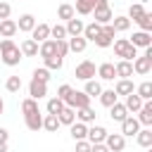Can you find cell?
I'll return each mask as SVG.
<instances>
[{"mask_svg": "<svg viewBox=\"0 0 152 152\" xmlns=\"http://www.w3.org/2000/svg\"><path fill=\"white\" fill-rule=\"evenodd\" d=\"M69 90H71V86H66V83H64V86H59V88H57V97H59V100H64V97L69 95Z\"/></svg>", "mask_w": 152, "mask_h": 152, "instance_id": "obj_50", "label": "cell"}, {"mask_svg": "<svg viewBox=\"0 0 152 152\" xmlns=\"http://www.w3.org/2000/svg\"><path fill=\"white\" fill-rule=\"evenodd\" d=\"M64 109V100H59V97H52L50 102H48V114H59Z\"/></svg>", "mask_w": 152, "mask_h": 152, "instance_id": "obj_41", "label": "cell"}, {"mask_svg": "<svg viewBox=\"0 0 152 152\" xmlns=\"http://www.w3.org/2000/svg\"><path fill=\"white\" fill-rule=\"evenodd\" d=\"M128 40H131L133 48H147V45H152V36H150L147 31H135Z\"/></svg>", "mask_w": 152, "mask_h": 152, "instance_id": "obj_9", "label": "cell"}, {"mask_svg": "<svg viewBox=\"0 0 152 152\" xmlns=\"http://www.w3.org/2000/svg\"><path fill=\"white\" fill-rule=\"evenodd\" d=\"M76 152H90V142L88 140H76Z\"/></svg>", "mask_w": 152, "mask_h": 152, "instance_id": "obj_49", "label": "cell"}, {"mask_svg": "<svg viewBox=\"0 0 152 152\" xmlns=\"http://www.w3.org/2000/svg\"><path fill=\"white\" fill-rule=\"evenodd\" d=\"M147 152H152V147H147Z\"/></svg>", "mask_w": 152, "mask_h": 152, "instance_id": "obj_56", "label": "cell"}, {"mask_svg": "<svg viewBox=\"0 0 152 152\" xmlns=\"http://www.w3.org/2000/svg\"><path fill=\"white\" fill-rule=\"evenodd\" d=\"M140 131V121L135 116H126L121 121V135H135Z\"/></svg>", "mask_w": 152, "mask_h": 152, "instance_id": "obj_11", "label": "cell"}, {"mask_svg": "<svg viewBox=\"0 0 152 152\" xmlns=\"http://www.w3.org/2000/svg\"><path fill=\"white\" fill-rule=\"evenodd\" d=\"M83 93H86L88 97H97V95L102 93V86H100L97 81H93V78H90V81H86V90H83Z\"/></svg>", "mask_w": 152, "mask_h": 152, "instance_id": "obj_35", "label": "cell"}, {"mask_svg": "<svg viewBox=\"0 0 152 152\" xmlns=\"http://www.w3.org/2000/svg\"><path fill=\"white\" fill-rule=\"evenodd\" d=\"M50 38H52V40H64V38H66V28H64L62 24L50 26Z\"/></svg>", "mask_w": 152, "mask_h": 152, "instance_id": "obj_37", "label": "cell"}, {"mask_svg": "<svg viewBox=\"0 0 152 152\" xmlns=\"http://www.w3.org/2000/svg\"><path fill=\"white\" fill-rule=\"evenodd\" d=\"M83 26H86V24H83L81 19H76V14H74L71 19H66V26H64V28H66V36H81V33H83Z\"/></svg>", "mask_w": 152, "mask_h": 152, "instance_id": "obj_13", "label": "cell"}, {"mask_svg": "<svg viewBox=\"0 0 152 152\" xmlns=\"http://www.w3.org/2000/svg\"><path fill=\"white\" fill-rule=\"evenodd\" d=\"M109 116H112L114 121H124V119L128 116V109H126L121 102H114V104L109 107Z\"/></svg>", "mask_w": 152, "mask_h": 152, "instance_id": "obj_24", "label": "cell"}, {"mask_svg": "<svg viewBox=\"0 0 152 152\" xmlns=\"http://www.w3.org/2000/svg\"><path fill=\"white\" fill-rule=\"evenodd\" d=\"M28 95L33 97V100H40V97H45L48 95V83H43V81H31L28 83Z\"/></svg>", "mask_w": 152, "mask_h": 152, "instance_id": "obj_10", "label": "cell"}, {"mask_svg": "<svg viewBox=\"0 0 152 152\" xmlns=\"http://www.w3.org/2000/svg\"><path fill=\"white\" fill-rule=\"evenodd\" d=\"M86 43L88 40L83 36H71L69 38V52H83L86 50Z\"/></svg>", "mask_w": 152, "mask_h": 152, "instance_id": "obj_26", "label": "cell"}, {"mask_svg": "<svg viewBox=\"0 0 152 152\" xmlns=\"http://www.w3.org/2000/svg\"><path fill=\"white\" fill-rule=\"evenodd\" d=\"M138 121H140L142 126H152V102H150V100H145L142 107L138 109Z\"/></svg>", "mask_w": 152, "mask_h": 152, "instance_id": "obj_12", "label": "cell"}, {"mask_svg": "<svg viewBox=\"0 0 152 152\" xmlns=\"http://www.w3.org/2000/svg\"><path fill=\"white\" fill-rule=\"evenodd\" d=\"M102 31V24H97V21H93V24H88V26H83V38L86 40H93L97 33Z\"/></svg>", "mask_w": 152, "mask_h": 152, "instance_id": "obj_31", "label": "cell"}, {"mask_svg": "<svg viewBox=\"0 0 152 152\" xmlns=\"http://www.w3.org/2000/svg\"><path fill=\"white\" fill-rule=\"evenodd\" d=\"M95 5H109L107 0H95Z\"/></svg>", "mask_w": 152, "mask_h": 152, "instance_id": "obj_54", "label": "cell"}, {"mask_svg": "<svg viewBox=\"0 0 152 152\" xmlns=\"http://www.w3.org/2000/svg\"><path fill=\"white\" fill-rule=\"evenodd\" d=\"M43 62H45V69H62V64H64V57H59V55H52V57H45Z\"/></svg>", "mask_w": 152, "mask_h": 152, "instance_id": "obj_38", "label": "cell"}, {"mask_svg": "<svg viewBox=\"0 0 152 152\" xmlns=\"http://www.w3.org/2000/svg\"><path fill=\"white\" fill-rule=\"evenodd\" d=\"M38 52H40V57H43V59H45V57L57 55V40H52V38L43 40V43H40V48H38Z\"/></svg>", "mask_w": 152, "mask_h": 152, "instance_id": "obj_17", "label": "cell"}, {"mask_svg": "<svg viewBox=\"0 0 152 152\" xmlns=\"http://www.w3.org/2000/svg\"><path fill=\"white\" fill-rule=\"evenodd\" d=\"M2 109H5V102H2V100H0V114H2Z\"/></svg>", "mask_w": 152, "mask_h": 152, "instance_id": "obj_55", "label": "cell"}, {"mask_svg": "<svg viewBox=\"0 0 152 152\" xmlns=\"http://www.w3.org/2000/svg\"><path fill=\"white\" fill-rule=\"evenodd\" d=\"M97 76H100L102 81H114V76H116V69H114V64H112V62H104V64H100V66H97Z\"/></svg>", "mask_w": 152, "mask_h": 152, "instance_id": "obj_18", "label": "cell"}, {"mask_svg": "<svg viewBox=\"0 0 152 152\" xmlns=\"http://www.w3.org/2000/svg\"><path fill=\"white\" fill-rule=\"evenodd\" d=\"M17 33V21L12 19H0V36L2 38H12Z\"/></svg>", "mask_w": 152, "mask_h": 152, "instance_id": "obj_23", "label": "cell"}, {"mask_svg": "<svg viewBox=\"0 0 152 152\" xmlns=\"http://www.w3.org/2000/svg\"><path fill=\"white\" fill-rule=\"evenodd\" d=\"M21 112H24V114H31V112H38V100H33V97H28V100H24V102H21Z\"/></svg>", "mask_w": 152, "mask_h": 152, "instance_id": "obj_45", "label": "cell"}, {"mask_svg": "<svg viewBox=\"0 0 152 152\" xmlns=\"http://www.w3.org/2000/svg\"><path fill=\"white\" fill-rule=\"evenodd\" d=\"M10 12H12L10 2H0V19H10Z\"/></svg>", "mask_w": 152, "mask_h": 152, "instance_id": "obj_48", "label": "cell"}, {"mask_svg": "<svg viewBox=\"0 0 152 152\" xmlns=\"http://www.w3.org/2000/svg\"><path fill=\"white\" fill-rule=\"evenodd\" d=\"M114 69H116V76H121V78L133 76V62H128V59H121L119 64H114Z\"/></svg>", "mask_w": 152, "mask_h": 152, "instance_id": "obj_20", "label": "cell"}, {"mask_svg": "<svg viewBox=\"0 0 152 152\" xmlns=\"http://www.w3.org/2000/svg\"><path fill=\"white\" fill-rule=\"evenodd\" d=\"M145 14V7L140 5V2H135V5H131V10H128V19H133V21H138L140 17Z\"/></svg>", "mask_w": 152, "mask_h": 152, "instance_id": "obj_43", "label": "cell"}, {"mask_svg": "<svg viewBox=\"0 0 152 152\" xmlns=\"http://www.w3.org/2000/svg\"><path fill=\"white\" fill-rule=\"evenodd\" d=\"M135 135H138V145H140V147H152V131H150V128H142V131H138Z\"/></svg>", "mask_w": 152, "mask_h": 152, "instance_id": "obj_33", "label": "cell"}, {"mask_svg": "<svg viewBox=\"0 0 152 152\" xmlns=\"http://www.w3.org/2000/svg\"><path fill=\"white\" fill-rule=\"evenodd\" d=\"M0 57H2V62H5L7 66H17L19 59H21V50H19V45H17L12 38H5V40L0 43Z\"/></svg>", "mask_w": 152, "mask_h": 152, "instance_id": "obj_1", "label": "cell"}, {"mask_svg": "<svg viewBox=\"0 0 152 152\" xmlns=\"http://www.w3.org/2000/svg\"><path fill=\"white\" fill-rule=\"evenodd\" d=\"M104 145H107L109 152H121L126 147V135H121V133H107Z\"/></svg>", "mask_w": 152, "mask_h": 152, "instance_id": "obj_5", "label": "cell"}, {"mask_svg": "<svg viewBox=\"0 0 152 152\" xmlns=\"http://www.w3.org/2000/svg\"><path fill=\"white\" fill-rule=\"evenodd\" d=\"M93 14H95V21H97V24H109L112 17H114L109 5H95V7H93Z\"/></svg>", "mask_w": 152, "mask_h": 152, "instance_id": "obj_8", "label": "cell"}, {"mask_svg": "<svg viewBox=\"0 0 152 152\" xmlns=\"http://www.w3.org/2000/svg\"><path fill=\"white\" fill-rule=\"evenodd\" d=\"M43 128L50 131V133H55V131L59 128V119H57V114H48V116H43Z\"/></svg>", "mask_w": 152, "mask_h": 152, "instance_id": "obj_32", "label": "cell"}, {"mask_svg": "<svg viewBox=\"0 0 152 152\" xmlns=\"http://www.w3.org/2000/svg\"><path fill=\"white\" fill-rule=\"evenodd\" d=\"M57 55H59V57L69 55V43H66V40H57Z\"/></svg>", "mask_w": 152, "mask_h": 152, "instance_id": "obj_47", "label": "cell"}, {"mask_svg": "<svg viewBox=\"0 0 152 152\" xmlns=\"http://www.w3.org/2000/svg\"><path fill=\"white\" fill-rule=\"evenodd\" d=\"M21 55H26V57H33V55H38V43L33 40V38H26L24 43H21Z\"/></svg>", "mask_w": 152, "mask_h": 152, "instance_id": "obj_27", "label": "cell"}, {"mask_svg": "<svg viewBox=\"0 0 152 152\" xmlns=\"http://www.w3.org/2000/svg\"><path fill=\"white\" fill-rule=\"evenodd\" d=\"M114 52H116V57L128 59V62H133V59L138 57V48H133L128 38H119V40L114 43Z\"/></svg>", "mask_w": 152, "mask_h": 152, "instance_id": "obj_2", "label": "cell"}, {"mask_svg": "<svg viewBox=\"0 0 152 152\" xmlns=\"http://www.w3.org/2000/svg\"><path fill=\"white\" fill-rule=\"evenodd\" d=\"M64 104L66 107H71V109H81V107H88L90 104V97L83 93V90H69V95L64 97Z\"/></svg>", "mask_w": 152, "mask_h": 152, "instance_id": "obj_3", "label": "cell"}, {"mask_svg": "<svg viewBox=\"0 0 152 152\" xmlns=\"http://www.w3.org/2000/svg\"><path fill=\"white\" fill-rule=\"evenodd\" d=\"M33 26H36L33 14H21V17H19V21H17V31H24V33H31V31H33Z\"/></svg>", "mask_w": 152, "mask_h": 152, "instance_id": "obj_16", "label": "cell"}, {"mask_svg": "<svg viewBox=\"0 0 152 152\" xmlns=\"http://www.w3.org/2000/svg\"><path fill=\"white\" fill-rule=\"evenodd\" d=\"M133 90H135V86H133L131 78H121V81L116 83V88H114L116 95H128V93H133Z\"/></svg>", "mask_w": 152, "mask_h": 152, "instance_id": "obj_28", "label": "cell"}, {"mask_svg": "<svg viewBox=\"0 0 152 152\" xmlns=\"http://www.w3.org/2000/svg\"><path fill=\"white\" fill-rule=\"evenodd\" d=\"M109 24L114 26V31H128L131 28V19L128 17H112Z\"/></svg>", "mask_w": 152, "mask_h": 152, "instance_id": "obj_30", "label": "cell"}, {"mask_svg": "<svg viewBox=\"0 0 152 152\" xmlns=\"http://www.w3.org/2000/svg\"><path fill=\"white\" fill-rule=\"evenodd\" d=\"M133 71L140 74V76H147V74L152 71V57H147V55L135 57V59H133Z\"/></svg>", "mask_w": 152, "mask_h": 152, "instance_id": "obj_6", "label": "cell"}, {"mask_svg": "<svg viewBox=\"0 0 152 152\" xmlns=\"http://www.w3.org/2000/svg\"><path fill=\"white\" fill-rule=\"evenodd\" d=\"M97 97H100V102H102L104 107H112V104L116 102V97H119V95H116L114 90H102V93H100Z\"/></svg>", "mask_w": 152, "mask_h": 152, "instance_id": "obj_36", "label": "cell"}, {"mask_svg": "<svg viewBox=\"0 0 152 152\" xmlns=\"http://www.w3.org/2000/svg\"><path fill=\"white\" fill-rule=\"evenodd\" d=\"M7 138H10V133L5 128H0V142H7Z\"/></svg>", "mask_w": 152, "mask_h": 152, "instance_id": "obj_52", "label": "cell"}, {"mask_svg": "<svg viewBox=\"0 0 152 152\" xmlns=\"http://www.w3.org/2000/svg\"><path fill=\"white\" fill-rule=\"evenodd\" d=\"M142 102H145V100H142L138 93H128V95H126V102H124V107H126L128 112H138V109L142 107Z\"/></svg>", "mask_w": 152, "mask_h": 152, "instance_id": "obj_19", "label": "cell"}, {"mask_svg": "<svg viewBox=\"0 0 152 152\" xmlns=\"http://www.w3.org/2000/svg\"><path fill=\"white\" fill-rule=\"evenodd\" d=\"M135 24L140 26V31H147V33H150V31H152V14H150V12H145Z\"/></svg>", "mask_w": 152, "mask_h": 152, "instance_id": "obj_39", "label": "cell"}, {"mask_svg": "<svg viewBox=\"0 0 152 152\" xmlns=\"http://www.w3.org/2000/svg\"><path fill=\"white\" fill-rule=\"evenodd\" d=\"M93 7H95V0H76L74 12H78V14H90Z\"/></svg>", "mask_w": 152, "mask_h": 152, "instance_id": "obj_34", "label": "cell"}, {"mask_svg": "<svg viewBox=\"0 0 152 152\" xmlns=\"http://www.w3.org/2000/svg\"><path fill=\"white\" fill-rule=\"evenodd\" d=\"M31 38H33L36 43L48 40V38H50V26H48V24H36L33 31H31Z\"/></svg>", "mask_w": 152, "mask_h": 152, "instance_id": "obj_14", "label": "cell"}, {"mask_svg": "<svg viewBox=\"0 0 152 152\" xmlns=\"http://www.w3.org/2000/svg\"><path fill=\"white\" fill-rule=\"evenodd\" d=\"M86 135H88V126L81 124V121H78V124L74 121V124H71V138H74V140H86Z\"/></svg>", "mask_w": 152, "mask_h": 152, "instance_id": "obj_29", "label": "cell"}, {"mask_svg": "<svg viewBox=\"0 0 152 152\" xmlns=\"http://www.w3.org/2000/svg\"><path fill=\"white\" fill-rule=\"evenodd\" d=\"M5 88H7L10 93H19V90H21V78H19V76H10L7 83H5Z\"/></svg>", "mask_w": 152, "mask_h": 152, "instance_id": "obj_44", "label": "cell"}, {"mask_svg": "<svg viewBox=\"0 0 152 152\" xmlns=\"http://www.w3.org/2000/svg\"><path fill=\"white\" fill-rule=\"evenodd\" d=\"M95 76V64L90 62V59H83L78 66H76V78H81V81H90Z\"/></svg>", "mask_w": 152, "mask_h": 152, "instance_id": "obj_7", "label": "cell"}, {"mask_svg": "<svg viewBox=\"0 0 152 152\" xmlns=\"http://www.w3.org/2000/svg\"><path fill=\"white\" fill-rule=\"evenodd\" d=\"M76 12H74V7L69 5V2H64V5H59V10H57V17L59 19H71Z\"/></svg>", "mask_w": 152, "mask_h": 152, "instance_id": "obj_42", "label": "cell"}, {"mask_svg": "<svg viewBox=\"0 0 152 152\" xmlns=\"http://www.w3.org/2000/svg\"><path fill=\"white\" fill-rule=\"evenodd\" d=\"M90 152H109V150H107L104 142H93V145H90Z\"/></svg>", "mask_w": 152, "mask_h": 152, "instance_id": "obj_51", "label": "cell"}, {"mask_svg": "<svg viewBox=\"0 0 152 152\" xmlns=\"http://www.w3.org/2000/svg\"><path fill=\"white\" fill-rule=\"evenodd\" d=\"M57 119H59V124H64V126H71V124L76 121V109H71V107H66V104H64V109L57 114Z\"/></svg>", "mask_w": 152, "mask_h": 152, "instance_id": "obj_25", "label": "cell"}, {"mask_svg": "<svg viewBox=\"0 0 152 152\" xmlns=\"http://www.w3.org/2000/svg\"><path fill=\"white\" fill-rule=\"evenodd\" d=\"M33 78H36V81H43V83H48V81H50V69H45V66L36 69V71H33Z\"/></svg>", "mask_w": 152, "mask_h": 152, "instance_id": "obj_46", "label": "cell"}, {"mask_svg": "<svg viewBox=\"0 0 152 152\" xmlns=\"http://www.w3.org/2000/svg\"><path fill=\"white\" fill-rule=\"evenodd\" d=\"M114 36H116L114 26H112V24H102V31L93 38V43H95L97 48H109V45H112V40H114Z\"/></svg>", "mask_w": 152, "mask_h": 152, "instance_id": "obj_4", "label": "cell"}, {"mask_svg": "<svg viewBox=\"0 0 152 152\" xmlns=\"http://www.w3.org/2000/svg\"><path fill=\"white\" fill-rule=\"evenodd\" d=\"M95 109H90V104L88 107H81V109H76V119L81 121V124H93L95 121Z\"/></svg>", "mask_w": 152, "mask_h": 152, "instance_id": "obj_21", "label": "cell"}, {"mask_svg": "<svg viewBox=\"0 0 152 152\" xmlns=\"http://www.w3.org/2000/svg\"><path fill=\"white\" fill-rule=\"evenodd\" d=\"M24 116H26V128H28V131L43 128V116H40V112H31V114H24Z\"/></svg>", "mask_w": 152, "mask_h": 152, "instance_id": "obj_22", "label": "cell"}, {"mask_svg": "<svg viewBox=\"0 0 152 152\" xmlns=\"http://www.w3.org/2000/svg\"><path fill=\"white\" fill-rule=\"evenodd\" d=\"M88 142L93 145V142H104V138H107V131L102 128V126H90L88 128Z\"/></svg>", "mask_w": 152, "mask_h": 152, "instance_id": "obj_15", "label": "cell"}, {"mask_svg": "<svg viewBox=\"0 0 152 152\" xmlns=\"http://www.w3.org/2000/svg\"><path fill=\"white\" fill-rule=\"evenodd\" d=\"M135 93H138V95H140L142 100H152V83H150V81H145V83H140Z\"/></svg>", "mask_w": 152, "mask_h": 152, "instance_id": "obj_40", "label": "cell"}, {"mask_svg": "<svg viewBox=\"0 0 152 152\" xmlns=\"http://www.w3.org/2000/svg\"><path fill=\"white\" fill-rule=\"evenodd\" d=\"M0 152H7V142H0Z\"/></svg>", "mask_w": 152, "mask_h": 152, "instance_id": "obj_53", "label": "cell"}]
</instances>
